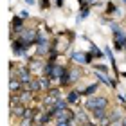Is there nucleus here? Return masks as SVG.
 Masks as SVG:
<instances>
[{
  "label": "nucleus",
  "mask_w": 126,
  "mask_h": 126,
  "mask_svg": "<svg viewBox=\"0 0 126 126\" xmlns=\"http://www.w3.org/2000/svg\"><path fill=\"white\" fill-rule=\"evenodd\" d=\"M108 101L106 97H90L87 101V108L88 110H97V108H106Z\"/></svg>",
  "instance_id": "nucleus-1"
},
{
  "label": "nucleus",
  "mask_w": 126,
  "mask_h": 126,
  "mask_svg": "<svg viewBox=\"0 0 126 126\" xmlns=\"http://www.w3.org/2000/svg\"><path fill=\"white\" fill-rule=\"evenodd\" d=\"M54 115H56V119H58V121H72L74 113L68 110V108H63V110H56Z\"/></svg>",
  "instance_id": "nucleus-2"
},
{
  "label": "nucleus",
  "mask_w": 126,
  "mask_h": 126,
  "mask_svg": "<svg viewBox=\"0 0 126 126\" xmlns=\"http://www.w3.org/2000/svg\"><path fill=\"white\" fill-rule=\"evenodd\" d=\"M72 60L78 61V63H88V61H90L88 56L85 54V52H74V54H72Z\"/></svg>",
  "instance_id": "nucleus-3"
},
{
  "label": "nucleus",
  "mask_w": 126,
  "mask_h": 126,
  "mask_svg": "<svg viewBox=\"0 0 126 126\" xmlns=\"http://www.w3.org/2000/svg\"><path fill=\"white\" fill-rule=\"evenodd\" d=\"M22 36H24V40H27V43H31V42H34V38H36V32L32 29H24Z\"/></svg>",
  "instance_id": "nucleus-4"
},
{
  "label": "nucleus",
  "mask_w": 126,
  "mask_h": 126,
  "mask_svg": "<svg viewBox=\"0 0 126 126\" xmlns=\"http://www.w3.org/2000/svg\"><path fill=\"white\" fill-rule=\"evenodd\" d=\"M67 103H68V101H65V99H56V101H54V105H52V112L67 108Z\"/></svg>",
  "instance_id": "nucleus-5"
},
{
  "label": "nucleus",
  "mask_w": 126,
  "mask_h": 126,
  "mask_svg": "<svg viewBox=\"0 0 126 126\" xmlns=\"http://www.w3.org/2000/svg\"><path fill=\"white\" fill-rule=\"evenodd\" d=\"M92 112H94V119H95V121H103V119H106L105 108H97V110H92Z\"/></svg>",
  "instance_id": "nucleus-6"
},
{
  "label": "nucleus",
  "mask_w": 126,
  "mask_h": 126,
  "mask_svg": "<svg viewBox=\"0 0 126 126\" xmlns=\"http://www.w3.org/2000/svg\"><path fill=\"white\" fill-rule=\"evenodd\" d=\"M18 79H20V81L22 83H31V76H29V70H24V68H22V70H20V76H18Z\"/></svg>",
  "instance_id": "nucleus-7"
},
{
  "label": "nucleus",
  "mask_w": 126,
  "mask_h": 126,
  "mask_svg": "<svg viewBox=\"0 0 126 126\" xmlns=\"http://www.w3.org/2000/svg\"><path fill=\"white\" fill-rule=\"evenodd\" d=\"M50 115H52V113H40V115H36V123L38 124H45L50 119Z\"/></svg>",
  "instance_id": "nucleus-8"
},
{
  "label": "nucleus",
  "mask_w": 126,
  "mask_h": 126,
  "mask_svg": "<svg viewBox=\"0 0 126 126\" xmlns=\"http://www.w3.org/2000/svg\"><path fill=\"white\" fill-rule=\"evenodd\" d=\"M50 76H52V78H63L65 74H63V68H61L60 65H56V67L52 68V74H50Z\"/></svg>",
  "instance_id": "nucleus-9"
},
{
  "label": "nucleus",
  "mask_w": 126,
  "mask_h": 126,
  "mask_svg": "<svg viewBox=\"0 0 126 126\" xmlns=\"http://www.w3.org/2000/svg\"><path fill=\"white\" fill-rule=\"evenodd\" d=\"M47 50H49V43L45 42V40H43V42H40V45H38V52H40V54H45Z\"/></svg>",
  "instance_id": "nucleus-10"
},
{
  "label": "nucleus",
  "mask_w": 126,
  "mask_h": 126,
  "mask_svg": "<svg viewBox=\"0 0 126 126\" xmlns=\"http://www.w3.org/2000/svg\"><path fill=\"white\" fill-rule=\"evenodd\" d=\"M38 81H40V88H49V85H50V81H49V78H40L38 79Z\"/></svg>",
  "instance_id": "nucleus-11"
},
{
  "label": "nucleus",
  "mask_w": 126,
  "mask_h": 126,
  "mask_svg": "<svg viewBox=\"0 0 126 126\" xmlns=\"http://www.w3.org/2000/svg\"><path fill=\"white\" fill-rule=\"evenodd\" d=\"M67 101L68 103H78V92H70L67 95Z\"/></svg>",
  "instance_id": "nucleus-12"
},
{
  "label": "nucleus",
  "mask_w": 126,
  "mask_h": 126,
  "mask_svg": "<svg viewBox=\"0 0 126 126\" xmlns=\"http://www.w3.org/2000/svg\"><path fill=\"white\" fill-rule=\"evenodd\" d=\"M110 121L113 123V121H121V113L119 112H112L110 113Z\"/></svg>",
  "instance_id": "nucleus-13"
},
{
  "label": "nucleus",
  "mask_w": 126,
  "mask_h": 126,
  "mask_svg": "<svg viewBox=\"0 0 126 126\" xmlns=\"http://www.w3.org/2000/svg\"><path fill=\"white\" fill-rule=\"evenodd\" d=\"M29 90H40V81H38V79L29 83Z\"/></svg>",
  "instance_id": "nucleus-14"
},
{
  "label": "nucleus",
  "mask_w": 126,
  "mask_h": 126,
  "mask_svg": "<svg viewBox=\"0 0 126 126\" xmlns=\"http://www.w3.org/2000/svg\"><path fill=\"white\" fill-rule=\"evenodd\" d=\"M13 113H15V115H24V108H22V106H15L13 108Z\"/></svg>",
  "instance_id": "nucleus-15"
},
{
  "label": "nucleus",
  "mask_w": 126,
  "mask_h": 126,
  "mask_svg": "<svg viewBox=\"0 0 126 126\" xmlns=\"http://www.w3.org/2000/svg\"><path fill=\"white\" fill-rule=\"evenodd\" d=\"M20 83H22V81H16V79L13 81V79H11V85H9V87H11V90H18V87H20Z\"/></svg>",
  "instance_id": "nucleus-16"
},
{
  "label": "nucleus",
  "mask_w": 126,
  "mask_h": 126,
  "mask_svg": "<svg viewBox=\"0 0 126 126\" xmlns=\"http://www.w3.org/2000/svg\"><path fill=\"white\" fill-rule=\"evenodd\" d=\"M95 88H97V85H90V87H88L87 90H85V94H87V95H90V94H94V92H95Z\"/></svg>",
  "instance_id": "nucleus-17"
},
{
  "label": "nucleus",
  "mask_w": 126,
  "mask_h": 126,
  "mask_svg": "<svg viewBox=\"0 0 126 126\" xmlns=\"http://www.w3.org/2000/svg\"><path fill=\"white\" fill-rule=\"evenodd\" d=\"M31 123H32V119L24 117V121H22V124H20V126H31Z\"/></svg>",
  "instance_id": "nucleus-18"
},
{
  "label": "nucleus",
  "mask_w": 126,
  "mask_h": 126,
  "mask_svg": "<svg viewBox=\"0 0 126 126\" xmlns=\"http://www.w3.org/2000/svg\"><path fill=\"white\" fill-rule=\"evenodd\" d=\"M29 97H31V95H29V92H22L20 99H22V101H29Z\"/></svg>",
  "instance_id": "nucleus-19"
},
{
  "label": "nucleus",
  "mask_w": 126,
  "mask_h": 126,
  "mask_svg": "<svg viewBox=\"0 0 126 126\" xmlns=\"http://www.w3.org/2000/svg\"><path fill=\"white\" fill-rule=\"evenodd\" d=\"M56 126H72V123L70 121H58V124Z\"/></svg>",
  "instance_id": "nucleus-20"
},
{
  "label": "nucleus",
  "mask_w": 126,
  "mask_h": 126,
  "mask_svg": "<svg viewBox=\"0 0 126 126\" xmlns=\"http://www.w3.org/2000/svg\"><path fill=\"white\" fill-rule=\"evenodd\" d=\"M78 119H79V121H85V119H87V113H85V112H79V113H78Z\"/></svg>",
  "instance_id": "nucleus-21"
},
{
  "label": "nucleus",
  "mask_w": 126,
  "mask_h": 126,
  "mask_svg": "<svg viewBox=\"0 0 126 126\" xmlns=\"http://www.w3.org/2000/svg\"><path fill=\"white\" fill-rule=\"evenodd\" d=\"M112 126H123V121H113Z\"/></svg>",
  "instance_id": "nucleus-22"
},
{
  "label": "nucleus",
  "mask_w": 126,
  "mask_h": 126,
  "mask_svg": "<svg viewBox=\"0 0 126 126\" xmlns=\"http://www.w3.org/2000/svg\"><path fill=\"white\" fill-rule=\"evenodd\" d=\"M25 2L29 4V5H32V4H34V0H25Z\"/></svg>",
  "instance_id": "nucleus-23"
},
{
  "label": "nucleus",
  "mask_w": 126,
  "mask_h": 126,
  "mask_svg": "<svg viewBox=\"0 0 126 126\" xmlns=\"http://www.w3.org/2000/svg\"><path fill=\"white\" fill-rule=\"evenodd\" d=\"M123 126H126V117H123Z\"/></svg>",
  "instance_id": "nucleus-24"
},
{
  "label": "nucleus",
  "mask_w": 126,
  "mask_h": 126,
  "mask_svg": "<svg viewBox=\"0 0 126 126\" xmlns=\"http://www.w3.org/2000/svg\"><path fill=\"white\" fill-rule=\"evenodd\" d=\"M85 126H92V124H85Z\"/></svg>",
  "instance_id": "nucleus-25"
},
{
  "label": "nucleus",
  "mask_w": 126,
  "mask_h": 126,
  "mask_svg": "<svg viewBox=\"0 0 126 126\" xmlns=\"http://www.w3.org/2000/svg\"><path fill=\"white\" fill-rule=\"evenodd\" d=\"M123 2H124V4H126V0H123Z\"/></svg>",
  "instance_id": "nucleus-26"
},
{
  "label": "nucleus",
  "mask_w": 126,
  "mask_h": 126,
  "mask_svg": "<svg viewBox=\"0 0 126 126\" xmlns=\"http://www.w3.org/2000/svg\"><path fill=\"white\" fill-rule=\"evenodd\" d=\"M38 126H43V124H38Z\"/></svg>",
  "instance_id": "nucleus-27"
}]
</instances>
